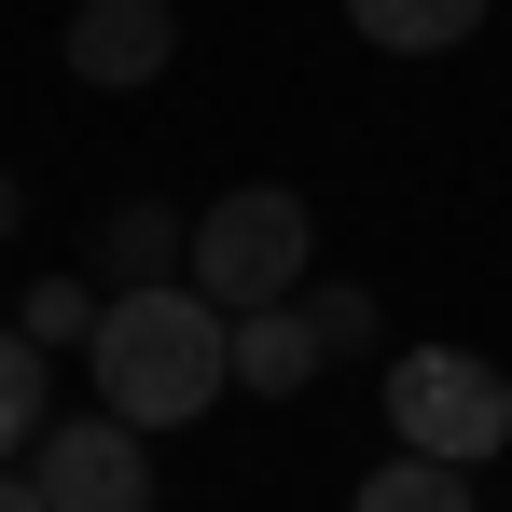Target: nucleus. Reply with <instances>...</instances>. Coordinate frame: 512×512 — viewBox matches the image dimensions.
Here are the masks:
<instances>
[{
	"mask_svg": "<svg viewBox=\"0 0 512 512\" xmlns=\"http://www.w3.org/2000/svg\"><path fill=\"white\" fill-rule=\"evenodd\" d=\"M97 402L125 429H194L222 388H236V319L194 291V277H167V291H111V319H97Z\"/></svg>",
	"mask_w": 512,
	"mask_h": 512,
	"instance_id": "f257e3e1",
	"label": "nucleus"
},
{
	"mask_svg": "<svg viewBox=\"0 0 512 512\" xmlns=\"http://www.w3.org/2000/svg\"><path fill=\"white\" fill-rule=\"evenodd\" d=\"M305 277H319V208H305L291 180H236V194L194 208V291H208L222 319L291 305Z\"/></svg>",
	"mask_w": 512,
	"mask_h": 512,
	"instance_id": "f03ea898",
	"label": "nucleus"
},
{
	"mask_svg": "<svg viewBox=\"0 0 512 512\" xmlns=\"http://www.w3.org/2000/svg\"><path fill=\"white\" fill-rule=\"evenodd\" d=\"M388 443H416V457H512V374L499 360H471V346H402L388 360Z\"/></svg>",
	"mask_w": 512,
	"mask_h": 512,
	"instance_id": "7ed1b4c3",
	"label": "nucleus"
},
{
	"mask_svg": "<svg viewBox=\"0 0 512 512\" xmlns=\"http://www.w3.org/2000/svg\"><path fill=\"white\" fill-rule=\"evenodd\" d=\"M28 471H42V512H153V429H125L111 402H97V416L42 429Z\"/></svg>",
	"mask_w": 512,
	"mask_h": 512,
	"instance_id": "20e7f679",
	"label": "nucleus"
},
{
	"mask_svg": "<svg viewBox=\"0 0 512 512\" xmlns=\"http://www.w3.org/2000/svg\"><path fill=\"white\" fill-rule=\"evenodd\" d=\"M70 84L97 97H139V84H167V56H180V0H70Z\"/></svg>",
	"mask_w": 512,
	"mask_h": 512,
	"instance_id": "39448f33",
	"label": "nucleus"
},
{
	"mask_svg": "<svg viewBox=\"0 0 512 512\" xmlns=\"http://www.w3.org/2000/svg\"><path fill=\"white\" fill-rule=\"evenodd\" d=\"M97 291H167V277H194V208H167V194H125L111 222H97Z\"/></svg>",
	"mask_w": 512,
	"mask_h": 512,
	"instance_id": "423d86ee",
	"label": "nucleus"
},
{
	"mask_svg": "<svg viewBox=\"0 0 512 512\" xmlns=\"http://www.w3.org/2000/svg\"><path fill=\"white\" fill-rule=\"evenodd\" d=\"M319 374H333V346H319L305 305H250V319H236V388H250V402H305Z\"/></svg>",
	"mask_w": 512,
	"mask_h": 512,
	"instance_id": "0eeeda50",
	"label": "nucleus"
},
{
	"mask_svg": "<svg viewBox=\"0 0 512 512\" xmlns=\"http://www.w3.org/2000/svg\"><path fill=\"white\" fill-rule=\"evenodd\" d=\"M346 28H360L374 56H457V42L485 28V0H346Z\"/></svg>",
	"mask_w": 512,
	"mask_h": 512,
	"instance_id": "6e6552de",
	"label": "nucleus"
},
{
	"mask_svg": "<svg viewBox=\"0 0 512 512\" xmlns=\"http://www.w3.org/2000/svg\"><path fill=\"white\" fill-rule=\"evenodd\" d=\"M346 512H471V471H457V457H416V443H402L388 471H360V499H346Z\"/></svg>",
	"mask_w": 512,
	"mask_h": 512,
	"instance_id": "1a4fd4ad",
	"label": "nucleus"
},
{
	"mask_svg": "<svg viewBox=\"0 0 512 512\" xmlns=\"http://www.w3.org/2000/svg\"><path fill=\"white\" fill-rule=\"evenodd\" d=\"M97 319H111V291H97V277H42V291L14 305V333L42 346V360H56V346H97Z\"/></svg>",
	"mask_w": 512,
	"mask_h": 512,
	"instance_id": "9d476101",
	"label": "nucleus"
},
{
	"mask_svg": "<svg viewBox=\"0 0 512 512\" xmlns=\"http://www.w3.org/2000/svg\"><path fill=\"white\" fill-rule=\"evenodd\" d=\"M56 429V388H42V346L28 333H0V457H28Z\"/></svg>",
	"mask_w": 512,
	"mask_h": 512,
	"instance_id": "9b49d317",
	"label": "nucleus"
},
{
	"mask_svg": "<svg viewBox=\"0 0 512 512\" xmlns=\"http://www.w3.org/2000/svg\"><path fill=\"white\" fill-rule=\"evenodd\" d=\"M291 305H305V319H319V346H333V360H374V333H388V319H374V291H360V277H305V291H291Z\"/></svg>",
	"mask_w": 512,
	"mask_h": 512,
	"instance_id": "f8f14e48",
	"label": "nucleus"
},
{
	"mask_svg": "<svg viewBox=\"0 0 512 512\" xmlns=\"http://www.w3.org/2000/svg\"><path fill=\"white\" fill-rule=\"evenodd\" d=\"M0 512H42V471L28 457H0Z\"/></svg>",
	"mask_w": 512,
	"mask_h": 512,
	"instance_id": "ddd939ff",
	"label": "nucleus"
},
{
	"mask_svg": "<svg viewBox=\"0 0 512 512\" xmlns=\"http://www.w3.org/2000/svg\"><path fill=\"white\" fill-rule=\"evenodd\" d=\"M0 236H14V180H0Z\"/></svg>",
	"mask_w": 512,
	"mask_h": 512,
	"instance_id": "4468645a",
	"label": "nucleus"
},
{
	"mask_svg": "<svg viewBox=\"0 0 512 512\" xmlns=\"http://www.w3.org/2000/svg\"><path fill=\"white\" fill-rule=\"evenodd\" d=\"M499 471H512V457H499Z\"/></svg>",
	"mask_w": 512,
	"mask_h": 512,
	"instance_id": "2eb2a0df",
	"label": "nucleus"
}]
</instances>
